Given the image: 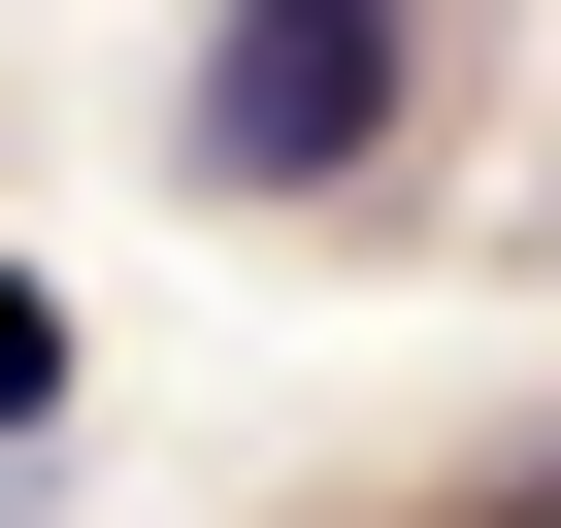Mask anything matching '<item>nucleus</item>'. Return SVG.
<instances>
[{"label":"nucleus","mask_w":561,"mask_h":528,"mask_svg":"<svg viewBox=\"0 0 561 528\" xmlns=\"http://www.w3.org/2000/svg\"><path fill=\"white\" fill-rule=\"evenodd\" d=\"M397 100H430L397 0H231L198 34V198H331V165H397Z\"/></svg>","instance_id":"nucleus-1"},{"label":"nucleus","mask_w":561,"mask_h":528,"mask_svg":"<svg viewBox=\"0 0 561 528\" xmlns=\"http://www.w3.org/2000/svg\"><path fill=\"white\" fill-rule=\"evenodd\" d=\"M0 429H67V298H34V264H0Z\"/></svg>","instance_id":"nucleus-2"},{"label":"nucleus","mask_w":561,"mask_h":528,"mask_svg":"<svg viewBox=\"0 0 561 528\" xmlns=\"http://www.w3.org/2000/svg\"><path fill=\"white\" fill-rule=\"evenodd\" d=\"M495 528H561V462H528V495H495Z\"/></svg>","instance_id":"nucleus-3"}]
</instances>
